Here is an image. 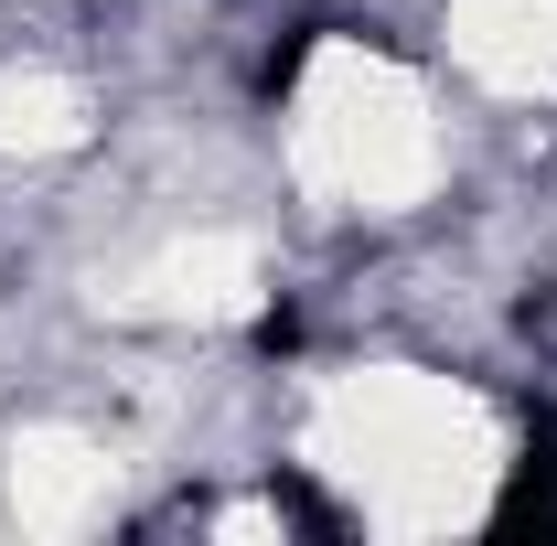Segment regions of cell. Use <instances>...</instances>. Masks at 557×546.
<instances>
[{"label": "cell", "instance_id": "6da1fadb", "mask_svg": "<svg viewBox=\"0 0 557 546\" xmlns=\"http://www.w3.org/2000/svg\"><path fill=\"white\" fill-rule=\"evenodd\" d=\"M557 536V397H525V461L493 504V536Z\"/></svg>", "mask_w": 557, "mask_h": 546}, {"label": "cell", "instance_id": "7a4b0ae2", "mask_svg": "<svg viewBox=\"0 0 557 546\" xmlns=\"http://www.w3.org/2000/svg\"><path fill=\"white\" fill-rule=\"evenodd\" d=\"M311 33H322V22H300V33L278 44L269 65H258V86H269V97H289V86H300V65H311Z\"/></svg>", "mask_w": 557, "mask_h": 546}]
</instances>
